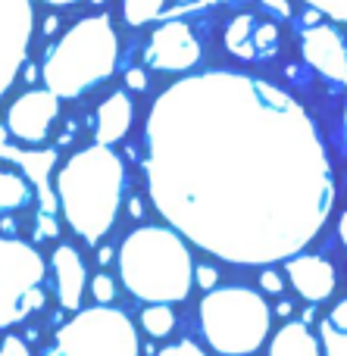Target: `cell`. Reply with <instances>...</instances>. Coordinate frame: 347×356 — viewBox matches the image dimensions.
Segmentation results:
<instances>
[{
    "label": "cell",
    "mask_w": 347,
    "mask_h": 356,
    "mask_svg": "<svg viewBox=\"0 0 347 356\" xmlns=\"http://www.w3.org/2000/svg\"><path fill=\"white\" fill-rule=\"evenodd\" d=\"M273 325V309L250 288H213L200 300V328L207 344L223 356L260 350Z\"/></svg>",
    "instance_id": "5"
},
{
    "label": "cell",
    "mask_w": 347,
    "mask_h": 356,
    "mask_svg": "<svg viewBox=\"0 0 347 356\" xmlns=\"http://www.w3.org/2000/svg\"><path fill=\"white\" fill-rule=\"evenodd\" d=\"M0 356H31V350H29V344H25V338L6 334V338L0 341Z\"/></svg>",
    "instance_id": "27"
},
{
    "label": "cell",
    "mask_w": 347,
    "mask_h": 356,
    "mask_svg": "<svg viewBox=\"0 0 347 356\" xmlns=\"http://www.w3.org/2000/svg\"><path fill=\"white\" fill-rule=\"evenodd\" d=\"M307 6H316L323 16L335 19V22H347V0H304Z\"/></svg>",
    "instance_id": "24"
},
{
    "label": "cell",
    "mask_w": 347,
    "mask_h": 356,
    "mask_svg": "<svg viewBox=\"0 0 347 356\" xmlns=\"http://www.w3.org/2000/svg\"><path fill=\"white\" fill-rule=\"evenodd\" d=\"M131 119H135V106H131V97L125 91H116L97 106L94 113V141L97 144H119L131 129Z\"/></svg>",
    "instance_id": "15"
},
{
    "label": "cell",
    "mask_w": 347,
    "mask_h": 356,
    "mask_svg": "<svg viewBox=\"0 0 347 356\" xmlns=\"http://www.w3.org/2000/svg\"><path fill=\"white\" fill-rule=\"evenodd\" d=\"M129 209H131V216H135V219H141V216H144V207H141V200H138V197H131V200H129Z\"/></svg>",
    "instance_id": "37"
},
{
    "label": "cell",
    "mask_w": 347,
    "mask_h": 356,
    "mask_svg": "<svg viewBox=\"0 0 347 356\" xmlns=\"http://www.w3.org/2000/svg\"><path fill=\"white\" fill-rule=\"evenodd\" d=\"M300 319H304L307 325H313V322H316V309H313V307H307V309H304V316H300Z\"/></svg>",
    "instance_id": "38"
},
{
    "label": "cell",
    "mask_w": 347,
    "mask_h": 356,
    "mask_svg": "<svg viewBox=\"0 0 347 356\" xmlns=\"http://www.w3.org/2000/svg\"><path fill=\"white\" fill-rule=\"evenodd\" d=\"M50 266H54L56 300H60V307L69 309V313H79L81 300H85V291H88V269H85L81 253L75 250L72 244H56L54 257H50Z\"/></svg>",
    "instance_id": "13"
},
{
    "label": "cell",
    "mask_w": 347,
    "mask_h": 356,
    "mask_svg": "<svg viewBox=\"0 0 347 356\" xmlns=\"http://www.w3.org/2000/svg\"><path fill=\"white\" fill-rule=\"evenodd\" d=\"M6 138H10V129H6V125H0V144H6Z\"/></svg>",
    "instance_id": "41"
},
{
    "label": "cell",
    "mask_w": 347,
    "mask_h": 356,
    "mask_svg": "<svg viewBox=\"0 0 347 356\" xmlns=\"http://www.w3.org/2000/svg\"><path fill=\"white\" fill-rule=\"evenodd\" d=\"M194 282H197V288L213 291V288H216V282H219L216 266H210V263H197V266H194Z\"/></svg>",
    "instance_id": "26"
},
{
    "label": "cell",
    "mask_w": 347,
    "mask_h": 356,
    "mask_svg": "<svg viewBox=\"0 0 347 356\" xmlns=\"http://www.w3.org/2000/svg\"><path fill=\"white\" fill-rule=\"evenodd\" d=\"M269 356H325V350L323 338H316L304 319H291L275 332L273 344H269Z\"/></svg>",
    "instance_id": "16"
},
{
    "label": "cell",
    "mask_w": 347,
    "mask_h": 356,
    "mask_svg": "<svg viewBox=\"0 0 347 356\" xmlns=\"http://www.w3.org/2000/svg\"><path fill=\"white\" fill-rule=\"evenodd\" d=\"M91 297L97 303H113V300H116V282H113L110 275H104V272H100V275H94L91 278Z\"/></svg>",
    "instance_id": "23"
},
{
    "label": "cell",
    "mask_w": 347,
    "mask_h": 356,
    "mask_svg": "<svg viewBox=\"0 0 347 356\" xmlns=\"http://www.w3.org/2000/svg\"><path fill=\"white\" fill-rule=\"evenodd\" d=\"M141 328L150 338H166L175 328V313L169 309V303H150L141 313Z\"/></svg>",
    "instance_id": "19"
},
{
    "label": "cell",
    "mask_w": 347,
    "mask_h": 356,
    "mask_svg": "<svg viewBox=\"0 0 347 356\" xmlns=\"http://www.w3.org/2000/svg\"><path fill=\"white\" fill-rule=\"evenodd\" d=\"M125 166L113 147L94 141L79 150L56 175V197L66 222L85 244H100L122 203Z\"/></svg>",
    "instance_id": "2"
},
{
    "label": "cell",
    "mask_w": 347,
    "mask_h": 356,
    "mask_svg": "<svg viewBox=\"0 0 347 356\" xmlns=\"http://www.w3.org/2000/svg\"><path fill=\"white\" fill-rule=\"evenodd\" d=\"M56 29H60V19H56V16H47V19H44V35H54Z\"/></svg>",
    "instance_id": "35"
},
{
    "label": "cell",
    "mask_w": 347,
    "mask_h": 356,
    "mask_svg": "<svg viewBox=\"0 0 347 356\" xmlns=\"http://www.w3.org/2000/svg\"><path fill=\"white\" fill-rule=\"evenodd\" d=\"M31 200V181L19 172L0 169V213H13L22 209Z\"/></svg>",
    "instance_id": "18"
},
{
    "label": "cell",
    "mask_w": 347,
    "mask_h": 356,
    "mask_svg": "<svg viewBox=\"0 0 347 356\" xmlns=\"http://www.w3.org/2000/svg\"><path fill=\"white\" fill-rule=\"evenodd\" d=\"M254 29H257V19L250 13L235 16L232 25L225 29V47L235 56H241V60H260L257 56V44H254Z\"/></svg>",
    "instance_id": "17"
},
{
    "label": "cell",
    "mask_w": 347,
    "mask_h": 356,
    "mask_svg": "<svg viewBox=\"0 0 347 356\" xmlns=\"http://www.w3.org/2000/svg\"><path fill=\"white\" fill-rule=\"evenodd\" d=\"M122 284L144 303H179L191 291L194 266L185 241L160 225H144L125 234L119 247Z\"/></svg>",
    "instance_id": "3"
},
{
    "label": "cell",
    "mask_w": 347,
    "mask_h": 356,
    "mask_svg": "<svg viewBox=\"0 0 347 356\" xmlns=\"http://www.w3.org/2000/svg\"><path fill=\"white\" fill-rule=\"evenodd\" d=\"M144 60L154 69H166V72H185V69L200 63V41L191 31V25L181 19H169L150 35Z\"/></svg>",
    "instance_id": "9"
},
{
    "label": "cell",
    "mask_w": 347,
    "mask_h": 356,
    "mask_svg": "<svg viewBox=\"0 0 347 356\" xmlns=\"http://www.w3.org/2000/svg\"><path fill=\"white\" fill-rule=\"evenodd\" d=\"M154 356H207L204 350H200L194 341H179V344H169V347H163L160 353H154Z\"/></svg>",
    "instance_id": "28"
},
{
    "label": "cell",
    "mask_w": 347,
    "mask_h": 356,
    "mask_svg": "<svg viewBox=\"0 0 347 356\" xmlns=\"http://www.w3.org/2000/svg\"><path fill=\"white\" fill-rule=\"evenodd\" d=\"M31 0H0V97L25 66L31 41Z\"/></svg>",
    "instance_id": "8"
},
{
    "label": "cell",
    "mask_w": 347,
    "mask_h": 356,
    "mask_svg": "<svg viewBox=\"0 0 347 356\" xmlns=\"http://www.w3.org/2000/svg\"><path fill=\"white\" fill-rule=\"evenodd\" d=\"M319 338H323L325 356H347V332H338L329 319L319 325Z\"/></svg>",
    "instance_id": "22"
},
{
    "label": "cell",
    "mask_w": 347,
    "mask_h": 356,
    "mask_svg": "<svg viewBox=\"0 0 347 356\" xmlns=\"http://www.w3.org/2000/svg\"><path fill=\"white\" fill-rule=\"evenodd\" d=\"M138 332L131 319L106 303L94 309H79L75 319L56 332L54 347L44 356H138Z\"/></svg>",
    "instance_id": "6"
},
{
    "label": "cell",
    "mask_w": 347,
    "mask_h": 356,
    "mask_svg": "<svg viewBox=\"0 0 347 356\" xmlns=\"http://www.w3.org/2000/svg\"><path fill=\"white\" fill-rule=\"evenodd\" d=\"M285 272H288V278H291L294 291L310 303H323L325 297H332V291H335V269H332V263H325L323 257L294 253V257H288Z\"/></svg>",
    "instance_id": "14"
},
{
    "label": "cell",
    "mask_w": 347,
    "mask_h": 356,
    "mask_svg": "<svg viewBox=\"0 0 347 356\" xmlns=\"http://www.w3.org/2000/svg\"><path fill=\"white\" fill-rule=\"evenodd\" d=\"M91 3H97V6H104V3H106V0H91Z\"/></svg>",
    "instance_id": "42"
},
{
    "label": "cell",
    "mask_w": 347,
    "mask_h": 356,
    "mask_svg": "<svg viewBox=\"0 0 347 356\" xmlns=\"http://www.w3.org/2000/svg\"><path fill=\"white\" fill-rule=\"evenodd\" d=\"M179 3H191V0H179Z\"/></svg>",
    "instance_id": "43"
},
{
    "label": "cell",
    "mask_w": 347,
    "mask_h": 356,
    "mask_svg": "<svg viewBox=\"0 0 347 356\" xmlns=\"http://www.w3.org/2000/svg\"><path fill=\"white\" fill-rule=\"evenodd\" d=\"M60 116V97L50 88H31L19 94L6 113V129L25 144H41L50 135V125Z\"/></svg>",
    "instance_id": "10"
},
{
    "label": "cell",
    "mask_w": 347,
    "mask_h": 356,
    "mask_svg": "<svg viewBox=\"0 0 347 356\" xmlns=\"http://www.w3.org/2000/svg\"><path fill=\"white\" fill-rule=\"evenodd\" d=\"M0 160H10L16 163L19 169L25 172V178L31 181V188L38 191V209L41 213H54L60 207V197L54 194L50 188V172H54V163H56V150L54 147H44V150H19L10 147V144H0Z\"/></svg>",
    "instance_id": "12"
},
{
    "label": "cell",
    "mask_w": 347,
    "mask_h": 356,
    "mask_svg": "<svg viewBox=\"0 0 347 356\" xmlns=\"http://www.w3.org/2000/svg\"><path fill=\"white\" fill-rule=\"evenodd\" d=\"M291 313H294V307L288 300H282L279 307H275V316H282V319H291Z\"/></svg>",
    "instance_id": "34"
},
{
    "label": "cell",
    "mask_w": 347,
    "mask_h": 356,
    "mask_svg": "<svg viewBox=\"0 0 347 356\" xmlns=\"http://www.w3.org/2000/svg\"><path fill=\"white\" fill-rule=\"evenodd\" d=\"M25 79L35 81V79H38V69H35V66H25Z\"/></svg>",
    "instance_id": "39"
},
{
    "label": "cell",
    "mask_w": 347,
    "mask_h": 356,
    "mask_svg": "<svg viewBox=\"0 0 347 356\" xmlns=\"http://www.w3.org/2000/svg\"><path fill=\"white\" fill-rule=\"evenodd\" d=\"M254 44H257V56H275L279 54V29L273 22H257L254 29Z\"/></svg>",
    "instance_id": "21"
},
{
    "label": "cell",
    "mask_w": 347,
    "mask_h": 356,
    "mask_svg": "<svg viewBox=\"0 0 347 356\" xmlns=\"http://www.w3.org/2000/svg\"><path fill=\"white\" fill-rule=\"evenodd\" d=\"M125 85H129L131 91H144V88H147V72H144V69H129V72H125Z\"/></svg>",
    "instance_id": "31"
},
{
    "label": "cell",
    "mask_w": 347,
    "mask_h": 356,
    "mask_svg": "<svg viewBox=\"0 0 347 356\" xmlns=\"http://www.w3.org/2000/svg\"><path fill=\"white\" fill-rule=\"evenodd\" d=\"M144 172L175 232L241 266L300 253L335 203L332 163L307 110L229 69L188 75L156 97Z\"/></svg>",
    "instance_id": "1"
},
{
    "label": "cell",
    "mask_w": 347,
    "mask_h": 356,
    "mask_svg": "<svg viewBox=\"0 0 347 356\" xmlns=\"http://www.w3.org/2000/svg\"><path fill=\"white\" fill-rule=\"evenodd\" d=\"M260 3H263V10L273 13V16H279V19L291 16V0H260Z\"/></svg>",
    "instance_id": "30"
},
{
    "label": "cell",
    "mask_w": 347,
    "mask_h": 356,
    "mask_svg": "<svg viewBox=\"0 0 347 356\" xmlns=\"http://www.w3.org/2000/svg\"><path fill=\"white\" fill-rule=\"evenodd\" d=\"M113 257H116V250H113V247H100V253H97L100 266H110V263H113Z\"/></svg>",
    "instance_id": "33"
},
{
    "label": "cell",
    "mask_w": 347,
    "mask_h": 356,
    "mask_svg": "<svg viewBox=\"0 0 347 356\" xmlns=\"http://www.w3.org/2000/svg\"><path fill=\"white\" fill-rule=\"evenodd\" d=\"M119 60V38L110 16H85L47 50L41 66L44 88L60 100L81 97L88 88L113 75Z\"/></svg>",
    "instance_id": "4"
},
{
    "label": "cell",
    "mask_w": 347,
    "mask_h": 356,
    "mask_svg": "<svg viewBox=\"0 0 347 356\" xmlns=\"http://www.w3.org/2000/svg\"><path fill=\"white\" fill-rule=\"evenodd\" d=\"M338 238H341V244L347 247V213H341V219H338Z\"/></svg>",
    "instance_id": "36"
},
{
    "label": "cell",
    "mask_w": 347,
    "mask_h": 356,
    "mask_svg": "<svg viewBox=\"0 0 347 356\" xmlns=\"http://www.w3.org/2000/svg\"><path fill=\"white\" fill-rule=\"evenodd\" d=\"M163 6H166V0H122V19L131 29H138V25L154 22L163 13Z\"/></svg>",
    "instance_id": "20"
},
{
    "label": "cell",
    "mask_w": 347,
    "mask_h": 356,
    "mask_svg": "<svg viewBox=\"0 0 347 356\" xmlns=\"http://www.w3.org/2000/svg\"><path fill=\"white\" fill-rule=\"evenodd\" d=\"M300 50H304V60L319 75L338 81V85H347V41L335 25H307L300 35Z\"/></svg>",
    "instance_id": "11"
},
{
    "label": "cell",
    "mask_w": 347,
    "mask_h": 356,
    "mask_svg": "<svg viewBox=\"0 0 347 356\" xmlns=\"http://www.w3.org/2000/svg\"><path fill=\"white\" fill-rule=\"evenodd\" d=\"M260 288L266 291V294H282V291H285V282H282L279 272L263 269V272H260Z\"/></svg>",
    "instance_id": "29"
},
{
    "label": "cell",
    "mask_w": 347,
    "mask_h": 356,
    "mask_svg": "<svg viewBox=\"0 0 347 356\" xmlns=\"http://www.w3.org/2000/svg\"><path fill=\"white\" fill-rule=\"evenodd\" d=\"M44 3H54V6H66V3H79V0H44Z\"/></svg>",
    "instance_id": "40"
},
{
    "label": "cell",
    "mask_w": 347,
    "mask_h": 356,
    "mask_svg": "<svg viewBox=\"0 0 347 356\" xmlns=\"http://www.w3.org/2000/svg\"><path fill=\"white\" fill-rule=\"evenodd\" d=\"M35 238H38V241H54V238H60V225H56L54 213H41V209H38Z\"/></svg>",
    "instance_id": "25"
},
{
    "label": "cell",
    "mask_w": 347,
    "mask_h": 356,
    "mask_svg": "<svg viewBox=\"0 0 347 356\" xmlns=\"http://www.w3.org/2000/svg\"><path fill=\"white\" fill-rule=\"evenodd\" d=\"M329 322L338 328V332H347V300L335 303V309L329 313Z\"/></svg>",
    "instance_id": "32"
},
{
    "label": "cell",
    "mask_w": 347,
    "mask_h": 356,
    "mask_svg": "<svg viewBox=\"0 0 347 356\" xmlns=\"http://www.w3.org/2000/svg\"><path fill=\"white\" fill-rule=\"evenodd\" d=\"M44 275L47 263L35 247L16 238H0V332L44 307Z\"/></svg>",
    "instance_id": "7"
},
{
    "label": "cell",
    "mask_w": 347,
    "mask_h": 356,
    "mask_svg": "<svg viewBox=\"0 0 347 356\" xmlns=\"http://www.w3.org/2000/svg\"><path fill=\"white\" fill-rule=\"evenodd\" d=\"M210 3H213V0H210Z\"/></svg>",
    "instance_id": "44"
}]
</instances>
